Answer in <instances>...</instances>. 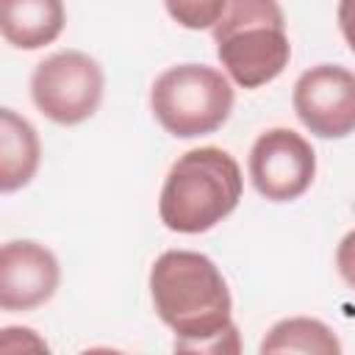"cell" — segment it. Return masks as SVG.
<instances>
[{
    "label": "cell",
    "mask_w": 355,
    "mask_h": 355,
    "mask_svg": "<svg viewBox=\"0 0 355 355\" xmlns=\"http://www.w3.org/2000/svg\"><path fill=\"white\" fill-rule=\"evenodd\" d=\"M158 319L175 333L178 352L233 355L241 349L233 300L219 266L194 250H166L150 266Z\"/></svg>",
    "instance_id": "6da1fadb"
},
{
    "label": "cell",
    "mask_w": 355,
    "mask_h": 355,
    "mask_svg": "<svg viewBox=\"0 0 355 355\" xmlns=\"http://www.w3.org/2000/svg\"><path fill=\"white\" fill-rule=\"evenodd\" d=\"M244 191L239 161L222 147H194L166 172L158 216L166 230L197 236L227 219Z\"/></svg>",
    "instance_id": "7a4b0ae2"
},
{
    "label": "cell",
    "mask_w": 355,
    "mask_h": 355,
    "mask_svg": "<svg viewBox=\"0 0 355 355\" xmlns=\"http://www.w3.org/2000/svg\"><path fill=\"white\" fill-rule=\"evenodd\" d=\"M216 58L241 89L272 83L291 61L286 17L277 0H227L214 25Z\"/></svg>",
    "instance_id": "3957f363"
},
{
    "label": "cell",
    "mask_w": 355,
    "mask_h": 355,
    "mask_svg": "<svg viewBox=\"0 0 355 355\" xmlns=\"http://www.w3.org/2000/svg\"><path fill=\"white\" fill-rule=\"evenodd\" d=\"M233 83L208 64H175L150 89V108L158 125L175 139L216 133L233 111Z\"/></svg>",
    "instance_id": "277c9868"
},
{
    "label": "cell",
    "mask_w": 355,
    "mask_h": 355,
    "mask_svg": "<svg viewBox=\"0 0 355 355\" xmlns=\"http://www.w3.org/2000/svg\"><path fill=\"white\" fill-rule=\"evenodd\" d=\"M103 89V67L80 50H58L39 61L31 75V100L55 125H80L94 116Z\"/></svg>",
    "instance_id": "5b68a950"
},
{
    "label": "cell",
    "mask_w": 355,
    "mask_h": 355,
    "mask_svg": "<svg viewBox=\"0 0 355 355\" xmlns=\"http://www.w3.org/2000/svg\"><path fill=\"white\" fill-rule=\"evenodd\" d=\"M255 191L269 202L300 200L316 178V153L311 141L291 128L263 130L247 158Z\"/></svg>",
    "instance_id": "8992f818"
},
{
    "label": "cell",
    "mask_w": 355,
    "mask_h": 355,
    "mask_svg": "<svg viewBox=\"0 0 355 355\" xmlns=\"http://www.w3.org/2000/svg\"><path fill=\"white\" fill-rule=\"evenodd\" d=\"M294 114L319 139L355 133V72L341 64H316L294 83Z\"/></svg>",
    "instance_id": "52a82bcc"
},
{
    "label": "cell",
    "mask_w": 355,
    "mask_h": 355,
    "mask_svg": "<svg viewBox=\"0 0 355 355\" xmlns=\"http://www.w3.org/2000/svg\"><path fill=\"white\" fill-rule=\"evenodd\" d=\"M61 283V266L53 250L33 239L6 241L0 247V308L8 313L36 311L53 300Z\"/></svg>",
    "instance_id": "ba28073f"
},
{
    "label": "cell",
    "mask_w": 355,
    "mask_h": 355,
    "mask_svg": "<svg viewBox=\"0 0 355 355\" xmlns=\"http://www.w3.org/2000/svg\"><path fill=\"white\" fill-rule=\"evenodd\" d=\"M64 22V0H0V31L17 50L53 44L61 36Z\"/></svg>",
    "instance_id": "9c48e42d"
},
{
    "label": "cell",
    "mask_w": 355,
    "mask_h": 355,
    "mask_svg": "<svg viewBox=\"0 0 355 355\" xmlns=\"http://www.w3.org/2000/svg\"><path fill=\"white\" fill-rule=\"evenodd\" d=\"M42 164L36 128L14 108L0 111V191L14 194L28 186Z\"/></svg>",
    "instance_id": "30bf717a"
},
{
    "label": "cell",
    "mask_w": 355,
    "mask_h": 355,
    "mask_svg": "<svg viewBox=\"0 0 355 355\" xmlns=\"http://www.w3.org/2000/svg\"><path fill=\"white\" fill-rule=\"evenodd\" d=\"M263 355L275 352H305V355H338L341 341L336 338L333 327L311 316H291L280 319L269 327L266 338L261 341Z\"/></svg>",
    "instance_id": "8fae6325"
},
{
    "label": "cell",
    "mask_w": 355,
    "mask_h": 355,
    "mask_svg": "<svg viewBox=\"0 0 355 355\" xmlns=\"http://www.w3.org/2000/svg\"><path fill=\"white\" fill-rule=\"evenodd\" d=\"M166 14L186 31H205L214 28L225 8L227 0H164Z\"/></svg>",
    "instance_id": "7c38bea8"
},
{
    "label": "cell",
    "mask_w": 355,
    "mask_h": 355,
    "mask_svg": "<svg viewBox=\"0 0 355 355\" xmlns=\"http://www.w3.org/2000/svg\"><path fill=\"white\" fill-rule=\"evenodd\" d=\"M336 269L341 275V280L355 291V230H349L336 250Z\"/></svg>",
    "instance_id": "4fadbf2b"
},
{
    "label": "cell",
    "mask_w": 355,
    "mask_h": 355,
    "mask_svg": "<svg viewBox=\"0 0 355 355\" xmlns=\"http://www.w3.org/2000/svg\"><path fill=\"white\" fill-rule=\"evenodd\" d=\"M338 28H341V36L344 42L349 44V50L355 53V0H338Z\"/></svg>",
    "instance_id": "5bb4252c"
}]
</instances>
